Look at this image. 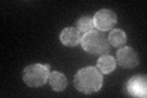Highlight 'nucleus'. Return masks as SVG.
Here are the masks:
<instances>
[{"instance_id":"obj_5","label":"nucleus","mask_w":147,"mask_h":98,"mask_svg":"<svg viewBox=\"0 0 147 98\" xmlns=\"http://www.w3.org/2000/svg\"><path fill=\"white\" fill-rule=\"evenodd\" d=\"M117 62L124 69H134L139 65L140 59L131 47H121L117 52Z\"/></svg>"},{"instance_id":"obj_2","label":"nucleus","mask_w":147,"mask_h":98,"mask_svg":"<svg viewBox=\"0 0 147 98\" xmlns=\"http://www.w3.org/2000/svg\"><path fill=\"white\" fill-rule=\"evenodd\" d=\"M81 45L85 52L94 55H105L110 52L107 36L98 30H92L82 36Z\"/></svg>"},{"instance_id":"obj_1","label":"nucleus","mask_w":147,"mask_h":98,"mask_svg":"<svg viewBox=\"0 0 147 98\" xmlns=\"http://www.w3.org/2000/svg\"><path fill=\"white\" fill-rule=\"evenodd\" d=\"M76 90L85 95L98 92L103 86V74L94 66L80 69L74 78Z\"/></svg>"},{"instance_id":"obj_3","label":"nucleus","mask_w":147,"mask_h":98,"mask_svg":"<svg viewBox=\"0 0 147 98\" xmlns=\"http://www.w3.org/2000/svg\"><path fill=\"white\" fill-rule=\"evenodd\" d=\"M50 66L44 64H32L24 69L22 80L30 87H40L48 81Z\"/></svg>"},{"instance_id":"obj_4","label":"nucleus","mask_w":147,"mask_h":98,"mask_svg":"<svg viewBox=\"0 0 147 98\" xmlns=\"http://www.w3.org/2000/svg\"><path fill=\"white\" fill-rule=\"evenodd\" d=\"M93 23L94 28L100 32L113 30V27L117 25V15L109 9H102L93 16Z\"/></svg>"},{"instance_id":"obj_10","label":"nucleus","mask_w":147,"mask_h":98,"mask_svg":"<svg viewBox=\"0 0 147 98\" xmlns=\"http://www.w3.org/2000/svg\"><path fill=\"white\" fill-rule=\"evenodd\" d=\"M108 43L114 48H121L126 43L127 37L123 30H112L108 34Z\"/></svg>"},{"instance_id":"obj_11","label":"nucleus","mask_w":147,"mask_h":98,"mask_svg":"<svg viewBox=\"0 0 147 98\" xmlns=\"http://www.w3.org/2000/svg\"><path fill=\"white\" fill-rule=\"evenodd\" d=\"M76 28L80 31L81 34H85L87 32H90L94 28V23H93V18L88 17V16H82L80 17L76 22Z\"/></svg>"},{"instance_id":"obj_9","label":"nucleus","mask_w":147,"mask_h":98,"mask_svg":"<svg viewBox=\"0 0 147 98\" xmlns=\"http://www.w3.org/2000/svg\"><path fill=\"white\" fill-rule=\"evenodd\" d=\"M115 66H117L115 59L108 54L100 55L98 62H97V69L103 74V75H107V74H110L112 71H114V70H115Z\"/></svg>"},{"instance_id":"obj_7","label":"nucleus","mask_w":147,"mask_h":98,"mask_svg":"<svg viewBox=\"0 0 147 98\" xmlns=\"http://www.w3.org/2000/svg\"><path fill=\"white\" fill-rule=\"evenodd\" d=\"M81 38L82 36L76 27H66L60 33V42L65 47H70V48L79 45L81 43Z\"/></svg>"},{"instance_id":"obj_6","label":"nucleus","mask_w":147,"mask_h":98,"mask_svg":"<svg viewBox=\"0 0 147 98\" xmlns=\"http://www.w3.org/2000/svg\"><path fill=\"white\" fill-rule=\"evenodd\" d=\"M126 92L129 96L132 97H142L147 96V80L145 75L132 76L126 82Z\"/></svg>"},{"instance_id":"obj_8","label":"nucleus","mask_w":147,"mask_h":98,"mask_svg":"<svg viewBox=\"0 0 147 98\" xmlns=\"http://www.w3.org/2000/svg\"><path fill=\"white\" fill-rule=\"evenodd\" d=\"M48 82H49L50 87H52L55 92L64 91L66 88V86H67V78L60 71H53V72H50L49 78H48Z\"/></svg>"}]
</instances>
